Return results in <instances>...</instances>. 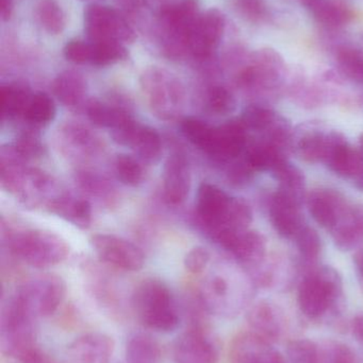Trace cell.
I'll use <instances>...</instances> for the list:
<instances>
[{
  "label": "cell",
  "mask_w": 363,
  "mask_h": 363,
  "mask_svg": "<svg viewBox=\"0 0 363 363\" xmlns=\"http://www.w3.org/2000/svg\"><path fill=\"white\" fill-rule=\"evenodd\" d=\"M55 113L57 110L55 102L50 96L45 93H36L32 95L23 118L32 128L44 127L55 119Z\"/></svg>",
  "instance_id": "obj_35"
},
{
  "label": "cell",
  "mask_w": 363,
  "mask_h": 363,
  "mask_svg": "<svg viewBox=\"0 0 363 363\" xmlns=\"http://www.w3.org/2000/svg\"><path fill=\"white\" fill-rule=\"evenodd\" d=\"M62 140L66 150L72 155L92 157L102 151L99 138L91 130L79 123H68L62 129Z\"/></svg>",
  "instance_id": "obj_29"
},
{
  "label": "cell",
  "mask_w": 363,
  "mask_h": 363,
  "mask_svg": "<svg viewBox=\"0 0 363 363\" xmlns=\"http://www.w3.org/2000/svg\"><path fill=\"white\" fill-rule=\"evenodd\" d=\"M210 262V254L205 247H196L192 249L185 257V267L190 273H202Z\"/></svg>",
  "instance_id": "obj_50"
},
{
  "label": "cell",
  "mask_w": 363,
  "mask_h": 363,
  "mask_svg": "<svg viewBox=\"0 0 363 363\" xmlns=\"http://www.w3.org/2000/svg\"><path fill=\"white\" fill-rule=\"evenodd\" d=\"M249 131L240 118L232 119L220 127H213L210 142L205 152L221 161H232L246 150Z\"/></svg>",
  "instance_id": "obj_16"
},
{
  "label": "cell",
  "mask_w": 363,
  "mask_h": 363,
  "mask_svg": "<svg viewBox=\"0 0 363 363\" xmlns=\"http://www.w3.org/2000/svg\"><path fill=\"white\" fill-rule=\"evenodd\" d=\"M232 363H289L272 343L254 333L239 335L230 350Z\"/></svg>",
  "instance_id": "obj_22"
},
{
  "label": "cell",
  "mask_w": 363,
  "mask_h": 363,
  "mask_svg": "<svg viewBox=\"0 0 363 363\" xmlns=\"http://www.w3.org/2000/svg\"><path fill=\"white\" fill-rule=\"evenodd\" d=\"M317 363H359L351 347L336 340L319 343Z\"/></svg>",
  "instance_id": "obj_41"
},
{
  "label": "cell",
  "mask_w": 363,
  "mask_h": 363,
  "mask_svg": "<svg viewBox=\"0 0 363 363\" xmlns=\"http://www.w3.org/2000/svg\"><path fill=\"white\" fill-rule=\"evenodd\" d=\"M85 29L92 43H131L136 32L127 19L110 6L92 4L85 11Z\"/></svg>",
  "instance_id": "obj_10"
},
{
  "label": "cell",
  "mask_w": 363,
  "mask_h": 363,
  "mask_svg": "<svg viewBox=\"0 0 363 363\" xmlns=\"http://www.w3.org/2000/svg\"><path fill=\"white\" fill-rule=\"evenodd\" d=\"M207 108L215 115H228L236 108V99L232 91L223 86L211 87L207 93Z\"/></svg>",
  "instance_id": "obj_45"
},
{
  "label": "cell",
  "mask_w": 363,
  "mask_h": 363,
  "mask_svg": "<svg viewBox=\"0 0 363 363\" xmlns=\"http://www.w3.org/2000/svg\"><path fill=\"white\" fill-rule=\"evenodd\" d=\"M128 52L123 44L117 42L92 43V55L90 64L94 66L113 65L127 59Z\"/></svg>",
  "instance_id": "obj_39"
},
{
  "label": "cell",
  "mask_w": 363,
  "mask_h": 363,
  "mask_svg": "<svg viewBox=\"0 0 363 363\" xmlns=\"http://www.w3.org/2000/svg\"><path fill=\"white\" fill-rule=\"evenodd\" d=\"M158 1L162 2V6H166V4H173L175 2V0H158Z\"/></svg>",
  "instance_id": "obj_56"
},
{
  "label": "cell",
  "mask_w": 363,
  "mask_h": 363,
  "mask_svg": "<svg viewBox=\"0 0 363 363\" xmlns=\"http://www.w3.org/2000/svg\"><path fill=\"white\" fill-rule=\"evenodd\" d=\"M232 196L210 183L200 186L196 196V209L200 221L210 235L219 230L225 221Z\"/></svg>",
  "instance_id": "obj_17"
},
{
  "label": "cell",
  "mask_w": 363,
  "mask_h": 363,
  "mask_svg": "<svg viewBox=\"0 0 363 363\" xmlns=\"http://www.w3.org/2000/svg\"><path fill=\"white\" fill-rule=\"evenodd\" d=\"M136 319L148 330L170 333L180 323V313L170 288L157 279L139 284L131 296Z\"/></svg>",
  "instance_id": "obj_3"
},
{
  "label": "cell",
  "mask_w": 363,
  "mask_h": 363,
  "mask_svg": "<svg viewBox=\"0 0 363 363\" xmlns=\"http://www.w3.org/2000/svg\"><path fill=\"white\" fill-rule=\"evenodd\" d=\"M271 172L275 180L278 182L277 190L304 204L307 198L306 178L300 168L293 165L289 160H286L279 163Z\"/></svg>",
  "instance_id": "obj_31"
},
{
  "label": "cell",
  "mask_w": 363,
  "mask_h": 363,
  "mask_svg": "<svg viewBox=\"0 0 363 363\" xmlns=\"http://www.w3.org/2000/svg\"><path fill=\"white\" fill-rule=\"evenodd\" d=\"M239 14L254 23H260L268 18L269 10L264 0H236Z\"/></svg>",
  "instance_id": "obj_48"
},
{
  "label": "cell",
  "mask_w": 363,
  "mask_h": 363,
  "mask_svg": "<svg viewBox=\"0 0 363 363\" xmlns=\"http://www.w3.org/2000/svg\"><path fill=\"white\" fill-rule=\"evenodd\" d=\"M354 264H355L358 277H359L360 283H362L363 287V247H360V249L356 252L355 256H354Z\"/></svg>",
  "instance_id": "obj_54"
},
{
  "label": "cell",
  "mask_w": 363,
  "mask_h": 363,
  "mask_svg": "<svg viewBox=\"0 0 363 363\" xmlns=\"http://www.w3.org/2000/svg\"><path fill=\"white\" fill-rule=\"evenodd\" d=\"M47 209L78 228H87L91 225L92 207L85 199L75 198L61 192Z\"/></svg>",
  "instance_id": "obj_28"
},
{
  "label": "cell",
  "mask_w": 363,
  "mask_h": 363,
  "mask_svg": "<svg viewBox=\"0 0 363 363\" xmlns=\"http://www.w3.org/2000/svg\"><path fill=\"white\" fill-rule=\"evenodd\" d=\"M247 322L251 333L272 345L283 335V313L270 301L262 300L254 304L247 313Z\"/></svg>",
  "instance_id": "obj_24"
},
{
  "label": "cell",
  "mask_w": 363,
  "mask_h": 363,
  "mask_svg": "<svg viewBox=\"0 0 363 363\" xmlns=\"http://www.w3.org/2000/svg\"><path fill=\"white\" fill-rule=\"evenodd\" d=\"M302 4L319 23L328 28H339L350 23L353 13L336 0H302Z\"/></svg>",
  "instance_id": "obj_30"
},
{
  "label": "cell",
  "mask_w": 363,
  "mask_h": 363,
  "mask_svg": "<svg viewBox=\"0 0 363 363\" xmlns=\"http://www.w3.org/2000/svg\"><path fill=\"white\" fill-rule=\"evenodd\" d=\"M200 14L198 0H177L162 6L159 13L162 50L168 59L179 60L189 53L188 40Z\"/></svg>",
  "instance_id": "obj_7"
},
{
  "label": "cell",
  "mask_w": 363,
  "mask_h": 363,
  "mask_svg": "<svg viewBox=\"0 0 363 363\" xmlns=\"http://www.w3.org/2000/svg\"><path fill=\"white\" fill-rule=\"evenodd\" d=\"M339 69L353 82L363 84V52L351 47H342L337 52Z\"/></svg>",
  "instance_id": "obj_40"
},
{
  "label": "cell",
  "mask_w": 363,
  "mask_h": 363,
  "mask_svg": "<svg viewBox=\"0 0 363 363\" xmlns=\"http://www.w3.org/2000/svg\"><path fill=\"white\" fill-rule=\"evenodd\" d=\"M306 204L313 220L330 232L352 203L339 190L315 188L307 194Z\"/></svg>",
  "instance_id": "obj_15"
},
{
  "label": "cell",
  "mask_w": 363,
  "mask_h": 363,
  "mask_svg": "<svg viewBox=\"0 0 363 363\" xmlns=\"http://www.w3.org/2000/svg\"><path fill=\"white\" fill-rule=\"evenodd\" d=\"M302 203L276 190L270 201L271 223L279 236L294 239L306 225L302 213Z\"/></svg>",
  "instance_id": "obj_18"
},
{
  "label": "cell",
  "mask_w": 363,
  "mask_h": 363,
  "mask_svg": "<svg viewBox=\"0 0 363 363\" xmlns=\"http://www.w3.org/2000/svg\"><path fill=\"white\" fill-rule=\"evenodd\" d=\"M225 16L217 9L200 13L188 40L190 55L205 61L210 59L225 33Z\"/></svg>",
  "instance_id": "obj_11"
},
{
  "label": "cell",
  "mask_w": 363,
  "mask_h": 363,
  "mask_svg": "<svg viewBox=\"0 0 363 363\" xmlns=\"http://www.w3.org/2000/svg\"><path fill=\"white\" fill-rule=\"evenodd\" d=\"M53 91L60 102L72 110H80L87 106V82L82 74L75 70H65L53 80Z\"/></svg>",
  "instance_id": "obj_27"
},
{
  "label": "cell",
  "mask_w": 363,
  "mask_h": 363,
  "mask_svg": "<svg viewBox=\"0 0 363 363\" xmlns=\"http://www.w3.org/2000/svg\"><path fill=\"white\" fill-rule=\"evenodd\" d=\"M343 281L340 273L330 266L313 268L298 286V303L303 315L318 320L342 311Z\"/></svg>",
  "instance_id": "obj_2"
},
{
  "label": "cell",
  "mask_w": 363,
  "mask_h": 363,
  "mask_svg": "<svg viewBox=\"0 0 363 363\" xmlns=\"http://www.w3.org/2000/svg\"><path fill=\"white\" fill-rule=\"evenodd\" d=\"M278 116V113L266 104H251L244 108L240 119L247 131L261 134L273 125Z\"/></svg>",
  "instance_id": "obj_37"
},
{
  "label": "cell",
  "mask_w": 363,
  "mask_h": 363,
  "mask_svg": "<svg viewBox=\"0 0 363 363\" xmlns=\"http://www.w3.org/2000/svg\"><path fill=\"white\" fill-rule=\"evenodd\" d=\"M159 343L151 335L136 333L128 339L125 350L126 363H161Z\"/></svg>",
  "instance_id": "obj_33"
},
{
  "label": "cell",
  "mask_w": 363,
  "mask_h": 363,
  "mask_svg": "<svg viewBox=\"0 0 363 363\" xmlns=\"http://www.w3.org/2000/svg\"><path fill=\"white\" fill-rule=\"evenodd\" d=\"M181 131L194 146L206 151L212 135L213 127L197 118H185L181 121Z\"/></svg>",
  "instance_id": "obj_43"
},
{
  "label": "cell",
  "mask_w": 363,
  "mask_h": 363,
  "mask_svg": "<svg viewBox=\"0 0 363 363\" xmlns=\"http://www.w3.org/2000/svg\"><path fill=\"white\" fill-rule=\"evenodd\" d=\"M113 339L102 333H87L67 347L68 363H110L114 354Z\"/></svg>",
  "instance_id": "obj_21"
},
{
  "label": "cell",
  "mask_w": 363,
  "mask_h": 363,
  "mask_svg": "<svg viewBox=\"0 0 363 363\" xmlns=\"http://www.w3.org/2000/svg\"><path fill=\"white\" fill-rule=\"evenodd\" d=\"M15 296L36 319L53 315L66 294L65 281L55 274H44L26 281Z\"/></svg>",
  "instance_id": "obj_9"
},
{
  "label": "cell",
  "mask_w": 363,
  "mask_h": 363,
  "mask_svg": "<svg viewBox=\"0 0 363 363\" xmlns=\"http://www.w3.org/2000/svg\"><path fill=\"white\" fill-rule=\"evenodd\" d=\"M64 57L75 64H87L91 62L92 43L74 40L64 47Z\"/></svg>",
  "instance_id": "obj_49"
},
{
  "label": "cell",
  "mask_w": 363,
  "mask_h": 363,
  "mask_svg": "<svg viewBox=\"0 0 363 363\" xmlns=\"http://www.w3.org/2000/svg\"><path fill=\"white\" fill-rule=\"evenodd\" d=\"M220 345L206 325L190 326L174 345L175 363H217Z\"/></svg>",
  "instance_id": "obj_12"
},
{
  "label": "cell",
  "mask_w": 363,
  "mask_h": 363,
  "mask_svg": "<svg viewBox=\"0 0 363 363\" xmlns=\"http://www.w3.org/2000/svg\"><path fill=\"white\" fill-rule=\"evenodd\" d=\"M0 180L9 194L29 206L45 205L47 208L61 194L49 174L26 166L11 146L0 153Z\"/></svg>",
  "instance_id": "obj_1"
},
{
  "label": "cell",
  "mask_w": 363,
  "mask_h": 363,
  "mask_svg": "<svg viewBox=\"0 0 363 363\" xmlns=\"http://www.w3.org/2000/svg\"><path fill=\"white\" fill-rule=\"evenodd\" d=\"M330 133L320 123H302L294 130L292 150L302 161L308 164L323 163L327 150Z\"/></svg>",
  "instance_id": "obj_19"
},
{
  "label": "cell",
  "mask_w": 363,
  "mask_h": 363,
  "mask_svg": "<svg viewBox=\"0 0 363 363\" xmlns=\"http://www.w3.org/2000/svg\"><path fill=\"white\" fill-rule=\"evenodd\" d=\"M85 110L87 117L94 125L110 130L117 129L132 117L127 108L123 106L97 99L89 100L85 106Z\"/></svg>",
  "instance_id": "obj_32"
},
{
  "label": "cell",
  "mask_w": 363,
  "mask_h": 363,
  "mask_svg": "<svg viewBox=\"0 0 363 363\" xmlns=\"http://www.w3.org/2000/svg\"><path fill=\"white\" fill-rule=\"evenodd\" d=\"M323 163L340 178L353 181L359 170L362 155L341 132L332 130Z\"/></svg>",
  "instance_id": "obj_20"
},
{
  "label": "cell",
  "mask_w": 363,
  "mask_h": 363,
  "mask_svg": "<svg viewBox=\"0 0 363 363\" xmlns=\"http://www.w3.org/2000/svg\"><path fill=\"white\" fill-rule=\"evenodd\" d=\"M298 252L305 262L315 264L323 251V243L319 233L309 225H305L294 238Z\"/></svg>",
  "instance_id": "obj_38"
},
{
  "label": "cell",
  "mask_w": 363,
  "mask_h": 363,
  "mask_svg": "<svg viewBox=\"0 0 363 363\" xmlns=\"http://www.w3.org/2000/svg\"><path fill=\"white\" fill-rule=\"evenodd\" d=\"M330 233L338 249L351 251L359 247L363 242V205L351 204Z\"/></svg>",
  "instance_id": "obj_26"
},
{
  "label": "cell",
  "mask_w": 363,
  "mask_h": 363,
  "mask_svg": "<svg viewBox=\"0 0 363 363\" xmlns=\"http://www.w3.org/2000/svg\"><path fill=\"white\" fill-rule=\"evenodd\" d=\"M11 252L34 268H48L66 259L70 245L55 233L45 230H17L9 239Z\"/></svg>",
  "instance_id": "obj_5"
},
{
  "label": "cell",
  "mask_w": 363,
  "mask_h": 363,
  "mask_svg": "<svg viewBox=\"0 0 363 363\" xmlns=\"http://www.w3.org/2000/svg\"><path fill=\"white\" fill-rule=\"evenodd\" d=\"M13 12L12 0H0V14H1L2 21H6L10 19Z\"/></svg>",
  "instance_id": "obj_53"
},
{
  "label": "cell",
  "mask_w": 363,
  "mask_h": 363,
  "mask_svg": "<svg viewBox=\"0 0 363 363\" xmlns=\"http://www.w3.org/2000/svg\"><path fill=\"white\" fill-rule=\"evenodd\" d=\"M319 343L308 339L292 340L287 345L289 363H317Z\"/></svg>",
  "instance_id": "obj_46"
},
{
  "label": "cell",
  "mask_w": 363,
  "mask_h": 363,
  "mask_svg": "<svg viewBox=\"0 0 363 363\" xmlns=\"http://www.w3.org/2000/svg\"><path fill=\"white\" fill-rule=\"evenodd\" d=\"M16 155L23 161L38 159L45 153L44 145L40 142V136L33 130H26L12 145Z\"/></svg>",
  "instance_id": "obj_44"
},
{
  "label": "cell",
  "mask_w": 363,
  "mask_h": 363,
  "mask_svg": "<svg viewBox=\"0 0 363 363\" xmlns=\"http://www.w3.org/2000/svg\"><path fill=\"white\" fill-rule=\"evenodd\" d=\"M96 255L110 266L124 271H139L144 266V254L134 243L111 234L92 236Z\"/></svg>",
  "instance_id": "obj_13"
},
{
  "label": "cell",
  "mask_w": 363,
  "mask_h": 363,
  "mask_svg": "<svg viewBox=\"0 0 363 363\" xmlns=\"http://www.w3.org/2000/svg\"><path fill=\"white\" fill-rule=\"evenodd\" d=\"M32 95L33 94L26 85L19 83L2 85L0 89L2 118L23 117Z\"/></svg>",
  "instance_id": "obj_34"
},
{
  "label": "cell",
  "mask_w": 363,
  "mask_h": 363,
  "mask_svg": "<svg viewBox=\"0 0 363 363\" xmlns=\"http://www.w3.org/2000/svg\"><path fill=\"white\" fill-rule=\"evenodd\" d=\"M115 174L117 179L127 186L136 187L142 183L144 179V170L138 160L130 155H121L117 157L114 163Z\"/></svg>",
  "instance_id": "obj_42"
},
{
  "label": "cell",
  "mask_w": 363,
  "mask_h": 363,
  "mask_svg": "<svg viewBox=\"0 0 363 363\" xmlns=\"http://www.w3.org/2000/svg\"><path fill=\"white\" fill-rule=\"evenodd\" d=\"M112 138L117 144L131 149L148 163H155L161 155L162 142L158 132L134 121V117L112 130Z\"/></svg>",
  "instance_id": "obj_14"
},
{
  "label": "cell",
  "mask_w": 363,
  "mask_h": 363,
  "mask_svg": "<svg viewBox=\"0 0 363 363\" xmlns=\"http://www.w3.org/2000/svg\"><path fill=\"white\" fill-rule=\"evenodd\" d=\"M140 83L147 104L156 117L170 121L181 114L185 104V89L174 74L153 66L144 70Z\"/></svg>",
  "instance_id": "obj_8"
},
{
  "label": "cell",
  "mask_w": 363,
  "mask_h": 363,
  "mask_svg": "<svg viewBox=\"0 0 363 363\" xmlns=\"http://www.w3.org/2000/svg\"><path fill=\"white\" fill-rule=\"evenodd\" d=\"M79 185L87 194L92 196H97L99 199H104V200H111L113 198L112 185L109 183V181L104 180L99 174L95 172H90L85 170V172H79L78 177Z\"/></svg>",
  "instance_id": "obj_47"
},
{
  "label": "cell",
  "mask_w": 363,
  "mask_h": 363,
  "mask_svg": "<svg viewBox=\"0 0 363 363\" xmlns=\"http://www.w3.org/2000/svg\"><path fill=\"white\" fill-rule=\"evenodd\" d=\"M358 149H359L360 155L363 157V133L359 138V147H358Z\"/></svg>",
  "instance_id": "obj_55"
},
{
  "label": "cell",
  "mask_w": 363,
  "mask_h": 363,
  "mask_svg": "<svg viewBox=\"0 0 363 363\" xmlns=\"http://www.w3.org/2000/svg\"><path fill=\"white\" fill-rule=\"evenodd\" d=\"M352 330H353V334L356 339L363 343V313L362 315H358L354 319Z\"/></svg>",
  "instance_id": "obj_52"
},
{
  "label": "cell",
  "mask_w": 363,
  "mask_h": 363,
  "mask_svg": "<svg viewBox=\"0 0 363 363\" xmlns=\"http://www.w3.org/2000/svg\"><path fill=\"white\" fill-rule=\"evenodd\" d=\"M19 363H59L55 358L36 347V350L28 354L23 359L18 360Z\"/></svg>",
  "instance_id": "obj_51"
},
{
  "label": "cell",
  "mask_w": 363,
  "mask_h": 363,
  "mask_svg": "<svg viewBox=\"0 0 363 363\" xmlns=\"http://www.w3.org/2000/svg\"><path fill=\"white\" fill-rule=\"evenodd\" d=\"M36 320L15 294L6 301L0 315V349L4 356L18 362L38 347Z\"/></svg>",
  "instance_id": "obj_4"
},
{
  "label": "cell",
  "mask_w": 363,
  "mask_h": 363,
  "mask_svg": "<svg viewBox=\"0 0 363 363\" xmlns=\"http://www.w3.org/2000/svg\"><path fill=\"white\" fill-rule=\"evenodd\" d=\"M286 78V63L283 57L272 48H262L254 52L246 65L237 74V84L243 91L264 97L276 95Z\"/></svg>",
  "instance_id": "obj_6"
},
{
  "label": "cell",
  "mask_w": 363,
  "mask_h": 363,
  "mask_svg": "<svg viewBox=\"0 0 363 363\" xmlns=\"http://www.w3.org/2000/svg\"><path fill=\"white\" fill-rule=\"evenodd\" d=\"M266 237L258 230H246L237 234L225 247L241 264L246 267H261L266 255Z\"/></svg>",
  "instance_id": "obj_25"
},
{
  "label": "cell",
  "mask_w": 363,
  "mask_h": 363,
  "mask_svg": "<svg viewBox=\"0 0 363 363\" xmlns=\"http://www.w3.org/2000/svg\"><path fill=\"white\" fill-rule=\"evenodd\" d=\"M36 15L45 31L58 35L65 29L66 15L57 0H40Z\"/></svg>",
  "instance_id": "obj_36"
},
{
  "label": "cell",
  "mask_w": 363,
  "mask_h": 363,
  "mask_svg": "<svg viewBox=\"0 0 363 363\" xmlns=\"http://www.w3.org/2000/svg\"><path fill=\"white\" fill-rule=\"evenodd\" d=\"M191 185V169L187 157L181 153L170 155L163 169V190L166 202L172 205L185 202Z\"/></svg>",
  "instance_id": "obj_23"
}]
</instances>
